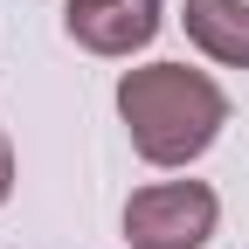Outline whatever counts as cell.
Listing matches in <instances>:
<instances>
[{
	"instance_id": "cell-1",
	"label": "cell",
	"mask_w": 249,
	"mask_h": 249,
	"mask_svg": "<svg viewBox=\"0 0 249 249\" xmlns=\"http://www.w3.org/2000/svg\"><path fill=\"white\" fill-rule=\"evenodd\" d=\"M118 118L132 132V152L145 166H194L201 152L222 139L229 97L208 70L187 62H145V70L118 76Z\"/></svg>"
},
{
	"instance_id": "cell-4",
	"label": "cell",
	"mask_w": 249,
	"mask_h": 249,
	"mask_svg": "<svg viewBox=\"0 0 249 249\" xmlns=\"http://www.w3.org/2000/svg\"><path fill=\"white\" fill-rule=\"evenodd\" d=\"M187 42L222 70H249V0H187Z\"/></svg>"
},
{
	"instance_id": "cell-2",
	"label": "cell",
	"mask_w": 249,
	"mask_h": 249,
	"mask_svg": "<svg viewBox=\"0 0 249 249\" xmlns=\"http://www.w3.org/2000/svg\"><path fill=\"white\" fill-rule=\"evenodd\" d=\"M222 201L208 180H152L124 201V242L132 249H208Z\"/></svg>"
},
{
	"instance_id": "cell-3",
	"label": "cell",
	"mask_w": 249,
	"mask_h": 249,
	"mask_svg": "<svg viewBox=\"0 0 249 249\" xmlns=\"http://www.w3.org/2000/svg\"><path fill=\"white\" fill-rule=\"evenodd\" d=\"M160 0H70L62 7V28L70 42L90 55H139L152 35H160Z\"/></svg>"
},
{
	"instance_id": "cell-5",
	"label": "cell",
	"mask_w": 249,
	"mask_h": 249,
	"mask_svg": "<svg viewBox=\"0 0 249 249\" xmlns=\"http://www.w3.org/2000/svg\"><path fill=\"white\" fill-rule=\"evenodd\" d=\"M7 194H14V145H7V132H0V208H7Z\"/></svg>"
}]
</instances>
